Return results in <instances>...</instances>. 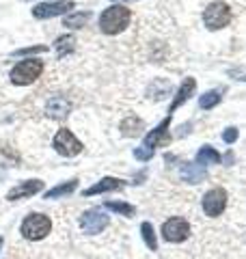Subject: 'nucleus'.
<instances>
[{"mask_svg": "<svg viewBox=\"0 0 246 259\" xmlns=\"http://www.w3.org/2000/svg\"><path fill=\"white\" fill-rule=\"evenodd\" d=\"M231 22V9H229L227 3H212L208 9L203 11V24L210 30H220L229 26Z\"/></svg>", "mask_w": 246, "mask_h": 259, "instance_id": "20e7f679", "label": "nucleus"}, {"mask_svg": "<svg viewBox=\"0 0 246 259\" xmlns=\"http://www.w3.org/2000/svg\"><path fill=\"white\" fill-rule=\"evenodd\" d=\"M194 87H196V82H194V78H186L184 82H182V87L177 89V95L173 97V104H171V108H169V112H173L177 106H182V104L190 97L192 93H194Z\"/></svg>", "mask_w": 246, "mask_h": 259, "instance_id": "2eb2a0df", "label": "nucleus"}, {"mask_svg": "<svg viewBox=\"0 0 246 259\" xmlns=\"http://www.w3.org/2000/svg\"><path fill=\"white\" fill-rule=\"evenodd\" d=\"M141 130H143V121L136 115H130L128 119L121 121V134L123 136H136V134H141Z\"/></svg>", "mask_w": 246, "mask_h": 259, "instance_id": "a211bd4d", "label": "nucleus"}, {"mask_svg": "<svg viewBox=\"0 0 246 259\" xmlns=\"http://www.w3.org/2000/svg\"><path fill=\"white\" fill-rule=\"evenodd\" d=\"M188 236H190V225L179 216L169 218V221L162 225V238L171 242V244H179V242H184Z\"/></svg>", "mask_w": 246, "mask_h": 259, "instance_id": "423d86ee", "label": "nucleus"}, {"mask_svg": "<svg viewBox=\"0 0 246 259\" xmlns=\"http://www.w3.org/2000/svg\"><path fill=\"white\" fill-rule=\"evenodd\" d=\"M69 9H73V3L71 0H56V3H41L32 9V15L37 20H50L56 18V15H63L67 13Z\"/></svg>", "mask_w": 246, "mask_h": 259, "instance_id": "1a4fd4ad", "label": "nucleus"}, {"mask_svg": "<svg viewBox=\"0 0 246 259\" xmlns=\"http://www.w3.org/2000/svg\"><path fill=\"white\" fill-rule=\"evenodd\" d=\"M104 207L110 209V212H114V214L126 216V218H132V216L136 214V207L130 205V203H126V201H106Z\"/></svg>", "mask_w": 246, "mask_h": 259, "instance_id": "6ab92c4d", "label": "nucleus"}, {"mask_svg": "<svg viewBox=\"0 0 246 259\" xmlns=\"http://www.w3.org/2000/svg\"><path fill=\"white\" fill-rule=\"evenodd\" d=\"M114 3H119V0H114Z\"/></svg>", "mask_w": 246, "mask_h": 259, "instance_id": "cd10ccee", "label": "nucleus"}, {"mask_svg": "<svg viewBox=\"0 0 246 259\" xmlns=\"http://www.w3.org/2000/svg\"><path fill=\"white\" fill-rule=\"evenodd\" d=\"M73 48H76V39H73L71 35H63L56 39V52H59V56L63 59V56H67L73 52Z\"/></svg>", "mask_w": 246, "mask_h": 259, "instance_id": "aec40b11", "label": "nucleus"}, {"mask_svg": "<svg viewBox=\"0 0 246 259\" xmlns=\"http://www.w3.org/2000/svg\"><path fill=\"white\" fill-rule=\"evenodd\" d=\"M44 190V182L41 180H28V182H22L18 184L15 188H11L7 192V199L9 201H20V199H26V197H32V194H37Z\"/></svg>", "mask_w": 246, "mask_h": 259, "instance_id": "9d476101", "label": "nucleus"}, {"mask_svg": "<svg viewBox=\"0 0 246 259\" xmlns=\"http://www.w3.org/2000/svg\"><path fill=\"white\" fill-rule=\"evenodd\" d=\"M169 125H171V115L145 136V147L153 149V147H162V145H167L169 143Z\"/></svg>", "mask_w": 246, "mask_h": 259, "instance_id": "9b49d317", "label": "nucleus"}, {"mask_svg": "<svg viewBox=\"0 0 246 259\" xmlns=\"http://www.w3.org/2000/svg\"><path fill=\"white\" fill-rule=\"evenodd\" d=\"M223 139H225V143H229V145L235 143V141H237V130H235V127H227L225 134H223Z\"/></svg>", "mask_w": 246, "mask_h": 259, "instance_id": "a878e982", "label": "nucleus"}, {"mask_svg": "<svg viewBox=\"0 0 246 259\" xmlns=\"http://www.w3.org/2000/svg\"><path fill=\"white\" fill-rule=\"evenodd\" d=\"M130 20H132L130 9L121 5H112L108 9H104V13L100 15V28L104 35H119L130 26Z\"/></svg>", "mask_w": 246, "mask_h": 259, "instance_id": "f257e3e1", "label": "nucleus"}, {"mask_svg": "<svg viewBox=\"0 0 246 259\" xmlns=\"http://www.w3.org/2000/svg\"><path fill=\"white\" fill-rule=\"evenodd\" d=\"M78 188V180H69V182H65V184H59V186H54L52 190H48L44 197L46 199H59V197H67V194H71L73 190Z\"/></svg>", "mask_w": 246, "mask_h": 259, "instance_id": "f3484780", "label": "nucleus"}, {"mask_svg": "<svg viewBox=\"0 0 246 259\" xmlns=\"http://www.w3.org/2000/svg\"><path fill=\"white\" fill-rule=\"evenodd\" d=\"M218 162H220V153L214 147H210V145L201 147L199 153H196V164L203 166V168L208 164H218Z\"/></svg>", "mask_w": 246, "mask_h": 259, "instance_id": "dca6fc26", "label": "nucleus"}, {"mask_svg": "<svg viewBox=\"0 0 246 259\" xmlns=\"http://www.w3.org/2000/svg\"><path fill=\"white\" fill-rule=\"evenodd\" d=\"M20 231H22V236L26 240H44L48 233L52 231V221L46 214H37V212L28 214L22 221Z\"/></svg>", "mask_w": 246, "mask_h": 259, "instance_id": "f03ea898", "label": "nucleus"}, {"mask_svg": "<svg viewBox=\"0 0 246 259\" xmlns=\"http://www.w3.org/2000/svg\"><path fill=\"white\" fill-rule=\"evenodd\" d=\"M225 207H227V192L223 188H212L203 194V212L208 216L216 218L225 212Z\"/></svg>", "mask_w": 246, "mask_h": 259, "instance_id": "6e6552de", "label": "nucleus"}, {"mask_svg": "<svg viewBox=\"0 0 246 259\" xmlns=\"http://www.w3.org/2000/svg\"><path fill=\"white\" fill-rule=\"evenodd\" d=\"M123 180H117V177H104L97 184H93L91 188L85 190V197H93V194H104V192H112V190H121L123 188Z\"/></svg>", "mask_w": 246, "mask_h": 259, "instance_id": "f8f14e48", "label": "nucleus"}, {"mask_svg": "<svg viewBox=\"0 0 246 259\" xmlns=\"http://www.w3.org/2000/svg\"><path fill=\"white\" fill-rule=\"evenodd\" d=\"M0 246H3V238H0Z\"/></svg>", "mask_w": 246, "mask_h": 259, "instance_id": "bb28decb", "label": "nucleus"}, {"mask_svg": "<svg viewBox=\"0 0 246 259\" xmlns=\"http://www.w3.org/2000/svg\"><path fill=\"white\" fill-rule=\"evenodd\" d=\"M141 233H143L145 244L149 246L151 250H158V240H155V233H153V225L145 221V223L141 225Z\"/></svg>", "mask_w": 246, "mask_h": 259, "instance_id": "5701e85b", "label": "nucleus"}, {"mask_svg": "<svg viewBox=\"0 0 246 259\" xmlns=\"http://www.w3.org/2000/svg\"><path fill=\"white\" fill-rule=\"evenodd\" d=\"M48 48L46 46H35V48H20L15 50V56H24V54H35V52H46Z\"/></svg>", "mask_w": 246, "mask_h": 259, "instance_id": "393cba45", "label": "nucleus"}, {"mask_svg": "<svg viewBox=\"0 0 246 259\" xmlns=\"http://www.w3.org/2000/svg\"><path fill=\"white\" fill-rule=\"evenodd\" d=\"M44 71V61L39 59H26V61H20L15 67L11 69V82L24 87V84H32L35 80L41 76Z\"/></svg>", "mask_w": 246, "mask_h": 259, "instance_id": "7ed1b4c3", "label": "nucleus"}, {"mask_svg": "<svg viewBox=\"0 0 246 259\" xmlns=\"http://www.w3.org/2000/svg\"><path fill=\"white\" fill-rule=\"evenodd\" d=\"M179 173H182V180L188 184H199L205 180V168L199 164H192V162H182Z\"/></svg>", "mask_w": 246, "mask_h": 259, "instance_id": "4468645a", "label": "nucleus"}, {"mask_svg": "<svg viewBox=\"0 0 246 259\" xmlns=\"http://www.w3.org/2000/svg\"><path fill=\"white\" fill-rule=\"evenodd\" d=\"M69 110H71V104L65 100V97H61V95L52 97V100L46 104V115L52 117V119H63V117H67Z\"/></svg>", "mask_w": 246, "mask_h": 259, "instance_id": "ddd939ff", "label": "nucleus"}, {"mask_svg": "<svg viewBox=\"0 0 246 259\" xmlns=\"http://www.w3.org/2000/svg\"><path fill=\"white\" fill-rule=\"evenodd\" d=\"M134 158L141 160V162L151 160L153 158V149L151 147H138V149H134Z\"/></svg>", "mask_w": 246, "mask_h": 259, "instance_id": "b1692460", "label": "nucleus"}, {"mask_svg": "<svg viewBox=\"0 0 246 259\" xmlns=\"http://www.w3.org/2000/svg\"><path fill=\"white\" fill-rule=\"evenodd\" d=\"M108 223H110V216L106 212H102V209H97V207L87 209V212L80 216V229L85 233H89V236L102 233L106 227H108Z\"/></svg>", "mask_w": 246, "mask_h": 259, "instance_id": "39448f33", "label": "nucleus"}, {"mask_svg": "<svg viewBox=\"0 0 246 259\" xmlns=\"http://www.w3.org/2000/svg\"><path fill=\"white\" fill-rule=\"evenodd\" d=\"M220 91H208V93H203L201 97H199V108H203V110H210V108H214L216 104L220 102Z\"/></svg>", "mask_w": 246, "mask_h": 259, "instance_id": "4be33fe9", "label": "nucleus"}, {"mask_svg": "<svg viewBox=\"0 0 246 259\" xmlns=\"http://www.w3.org/2000/svg\"><path fill=\"white\" fill-rule=\"evenodd\" d=\"M52 145H54V149L61 153V156H65V158H73V156H78V153L82 151V143L73 136L69 130H59V132L54 134V141H52Z\"/></svg>", "mask_w": 246, "mask_h": 259, "instance_id": "0eeeda50", "label": "nucleus"}, {"mask_svg": "<svg viewBox=\"0 0 246 259\" xmlns=\"http://www.w3.org/2000/svg\"><path fill=\"white\" fill-rule=\"evenodd\" d=\"M89 20H91V13H89V11L71 13V15H67V18H65V26H67V28H82Z\"/></svg>", "mask_w": 246, "mask_h": 259, "instance_id": "412c9836", "label": "nucleus"}]
</instances>
